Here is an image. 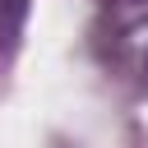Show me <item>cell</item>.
<instances>
[{
  "label": "cell",
  "mask_w": 148,
  "mask_h": 148,
  "mask_svg": "<svg viewBox=\"0 0 148 148\" xmlns=\"http://www.w3.org/2000/svg\"><path fill=\"white\" fill-rule=\"evenodd\" d=\"M23 18H28V0H0V37H5L9 46L18 42Z\"/></svg>",
  "instance_id": "6da1fadb"
},
{
  "label": "cell",
  "mask_w": 148,
  "mask_h": 148,
  "mask_svg": "<svg viewBox=\"0 0 148 148\" xmlns=\"http://www.w3.org/2000/svg\"><path fill=\"white\" fill-rule=\"evenodd\" d=\"M143 65H148V56H143Z\"/></svg>",
  "instance_id": "7a4b0ae2"
}]
</instances>
